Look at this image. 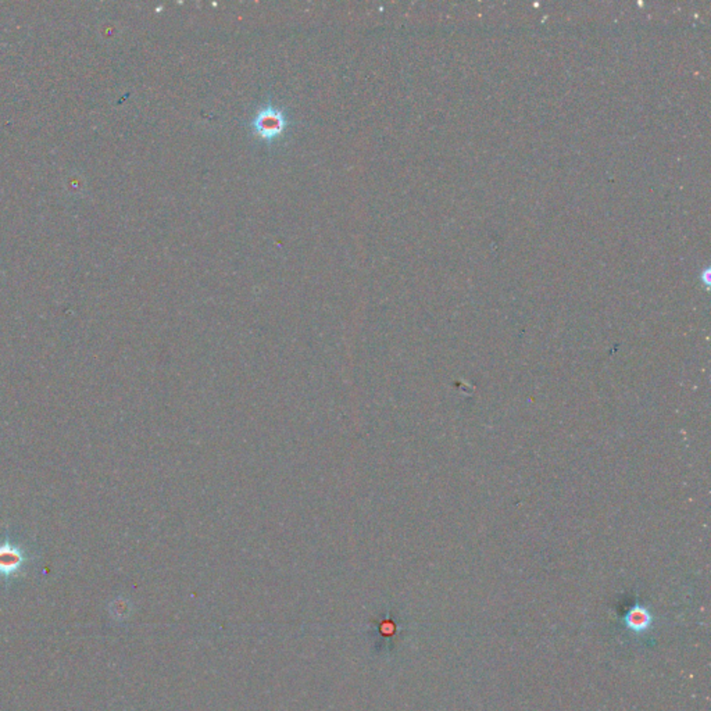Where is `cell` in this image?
<instances>
[{"label":"cell","instance_id":"cell-1","mask_svg":"<svg viewBox=\"0 0 711 711\" xmlns=\"http://www.w3.org/2000/svg\"><path fill=\"white\" fill-rule=\"evenodd\" d=\"M34 559L35 556L31 549L10 538L9 532H6L5 538L0 541V580L9 584L19 578Z\"/></svg>","mask_w":711,"mask_h":711},{"label":"cell","instance_id":"cell-2","mask_svg":"<svg viewBox=\"0 0 711 711\" xmlns=\"http://www.w3.org/2000/svg\"><path fill=\"white\" fill-rule=\"evenodd\" d=\"M255 127L263 138H274L284 128V117L279 111L264 110L256 118Z\"/></svg>","mask_w":711,"mask_h":711},{"label":"cell","instance_id":"cell-3","mask_svg":"<svg viewBox=\"0 0 711 711\" xmlns=\"http://www.w3.org/2000/svg\"><path fill=\"white\" fill-rule=\"evenodd\" d=\"M627 621H628V625L632 629L640 631V629H643V628H646L649 625L650 618H649V616H647V613L645 610H632L631 614L628 616Z\"/></svg>","mask_w":711,"mask_h":711}]
</instances>
